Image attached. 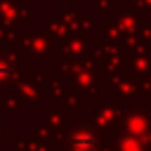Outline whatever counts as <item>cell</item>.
I'll return each mask as SVG.
<instances>
[{"label":"cell","instance_id":"obj_1","mask_svg":"<svg viewBox=\"0 0 151 151\" xmlns=\"http://www.w3.org/2000/svg\"><path fill=\"white\" fill-rule=\"evenodd\" d=\"M73 144H76V146H92L94 139H92L90 134H73Z\"/></svg>","mask_w":151,"mask_h":151},{"label":"cell","instance_id":"obj_2","mask_svg":"<svg viewBox=\"0 0 151 151\" xmlns=\"http://www.w3.org/2000/svg\"><path fill=\"white\" fill-rule=\"evenodd\" d=\"M7 76H9V66H7V64L0 59V80H5Z\"/></svg>","mask_w":151,"mask_h":151}]
</instances>
